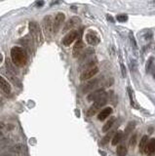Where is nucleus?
<instances>
[{
    "mask_svg": "<svg viewBox=\"0 0 155 156\" xmlns=\"http://www.w3.org/2000/svg\"><path fill=\"white\" fill-rule=\"evenodd\" d=\"M112 135H113V131H109V132H108L107 135H105V137L103 139V141H101V145H107V143L109 141H110Z\"/></svg>",
    "mask_w": 155,
    "mask_h": 156,
    "instance_id": "25",
    "label": "nucleus"
},
{
    "mask_svg": "<svg viewBox=\"0 0 155 156\" xmlns=\"http://www.w3.org/2000/svg\"><path fill=\"white\" fill-rule=\"evenodd\" d=\"M129 37H130V42H131L132 48L135 49V50H137V49H138V44H137L136 39H135V36H134V34H133V32H130Z\"/></svg>",
    "mask_w": 155,
    "mask_h": 156,
    "instance_id": "27",
    "label": "nucleus"
},
{
    "mask_svg": "<svg viewBox=\"0 0 155 156\" xmlns=\"http://www.w3.org/2000/svg\"><path fill=\"white\" fill-rule=\"evenodd\" d=\"M135 127H136V122H134V121L129 122V124L127 125V127H126V129H125V133H124L125 137H128V135L131 132H133Z\"/></svg>",
    "mask_w": 155,
    "mask_h": 156,
    "instance_id": "22",
    "label": "nucleus"
},
{
    "mask_svg": "<svg viewBox=\"0 0 155 156\" xmlns=\"http://www.w3.org/2000/svg\"><path fill=\"white\" fill-rule=\"evenodd\" d=\"M86 41H87V43L90 44V45H97L98 43L100 42V38H99V36H98L95 32H93V31H90L88 32V33L86 34Z\"/></svg>",
    "mask_w": 155,
    "mask_h": 156,
    "instance_id": "11",
    "label": "nucleus"
},
{
    "mask_svg": "<svg viewBox=\"0 0 155 156\" xmlns=\"http://www.w3.org/2000/svg\"><path fill=\"white\" fill-rule=\"evenodd\" d=\"M107 98H108V94L105 93L104 95L100 98V100L94 101V104L91 105V108L88 109L87 115L88 116H94L95 115V114L107 102Z\"/></svg>",
    "mask_w": 155,
    "mask_h": 156,
    "instance_id": "2",
    "label": "nucleus"
},
{
    "mask_svg": "<svg viewBox=\"0 0 155 156\" xmlns=\"http://www.w3.org/2000/svg\"><path fill=\"white\" fill-rule=\"evenodd\" d=\"M84 50V43L81 39H78L76 41V43L73 46V51H72V56L74 58H79V57L82 55Z\"/></svg>",
    "mask_w": 155,
    "mask_h": 156,
    "instance_id": "7",
    "label": "nucleus"
},
{
    "mask_svg": "<svg viewBox=\"0 0 155 156\" xmlns=\"http://www.w3.org/2000/svg\"><path fill=\"white\" fill-rule=\"evenodd\" d=\"M44 1H37L36 2V6H37L38 8H40V7H42L43 5H44Z\"/></svg>",
    "mask_w": 155,
    "mask_h": 156,
    "instance_id": "32",
    "label": "nucleus"
},
{
    "mask_svg": "<svg viewBox=\"0 0 155 156\" xmlns=\"http://www.w3.org/2000/svg\"><path fill=\"white\" fill-rule=\"evenodd\" d=\"M99 82H100V78H97V79L92 80L91 82H89V83L83 88V93H87L89 91H91V90H93L98 84H99Z\"/></svg>",
    "mask_w": 155,
    "mask_h": 156,
    "instance_id": "16",
    "label": "nucleus"
},
{
    "mask_svg": "<svg viewBox=\"0 0 155 156\" xmlns=\"http://www.w3.org/2000/svg\"><path fill=\"white\" fill-rule=\"evenodd\" d=\"M0 156H14V155H9V154H0Z\"/></svg>",
    "mask_w": 155,
    "mask_h": 156,
    "instance_id": "34",
    "label": "nucleus"
},
{
    "mask_svg": "<svg viewBox=\"0 0 155 156\" xmlns=\"http://www.w3.org/2000/svg\"><path fill=\"white\" fill-rule=\"evenodd\" d=\"M127 152H128V149L125 145H120L117 147L116 153L118 156H126L127 155Z\"/></svg>",
    "mask_w": 155,
    "mask_h": 156,
    "instance_id": "23",
    "label": "nucleus"
},
{
    "mask_svg": "<svg viewBox=\"0 0 155 156\" xmlns=\"http://www.w3.org/2000/svg\"><path fill=\"white\" fill-rule=\"evenodd\" d=\"M80 22V19L78 17H72L71 19H69L67 22L64 24V31H68V30H72V28L74 27L77 23Z\"/></svg>",
    "mask_w": 155,
    "mask_h": 156,
    "instance_id": "10",
    "label": "nucleus"
},
{
    "mask_svg": "<svg viewBox=\"0 0 155 156\" xmlns=\"http://www.w3.org/2000/svg\"><path fill=\"white\" fill-rule=\"evenodd\" d=\"M98 72H99V67H93L91 69H88L86 71H83L80 75V80L85 81L87 79H91V78H93L96 74H98Z\"/></svg>",
    "mask_w": 155,
    "mask_h": 156,
    "instance_id": "8",
    "label": "nucleus"
},
{
    "mask_svg": "<svg viewBox=\"0 0 155 156\" xmlns=\"http://www.w3.org/2000/svg\"><path fill=\"white\" fill-rule=\"evenodd\" d=\"M144 153L147 156H153L154 155V153H155V139H149Z\"/></svg>",
    "mask_w": 155,
    "mask_h": 156,
    "instance_id": "13",
    "label": "nucleus"
},
{
    "mask_svg": "<svg viewBox=\"0 0 155 156\" xmlns=\"http://www.w3.org/2000/svg\"><path fill=\"white\" fill-rule=\"evenodd\" d=\"M3 61V55L1 54V53H0V64H1Z\"/></svg>",
    "mask_w": 155,
    "mask_h": 156,
    "instance_id": "33",
    "label": "nucleus"
},
{
    "mask_svg": "<svg viewBox=\"0 0 155 156\" xmlns=\"http://www.w3.org/2000/svg\"><path fill=\"white\" fill-rule=\"evenodd\" d=\"M11 59L13 64L17 67H23L27 61V55L21 47H13L11 49Z\"/></svg>",
    "mask_w": 155,
    "mask_h": 156,
    "instance_id": "1",
    "label": "nucleus"
},
{
    "mask_svg": "<svg viewBox=\"0 0 155 156\" xmlns=\"http://www.w3.org/2000/svg\"><path fill=\"white\" fill-rule=\"evenodd\" d=\"M4 73L6 74V76L8 77V79H10L11 81H13L14 83H17V84H20V82L18 81V79L16 78L15 74H13V73H11L10 71H4Z\"/></svg>",
    "mask_w": 155,
    "mask_h": 156,
    "instance_id": "26",
    "label": "nucleus"
},
{
    "mask_svg": "<svg viewBox=\"0 0 155 156\" xmlns=\"http://www.w3.org/2000/svg\"><path fill=\"white\" fill-rule=\"evenodd\" d=\"M6 67H7L8 71L12 72L13 74H15V73H17V70H15V64H13V61H11L9 59L6 60Z\"/></svg>",
    "mask_w": 155,
    "mask_h": 156,
    "instance_id": "24",
    "label": "nucleus"
},
{
    "mask_svg": "<svg viewBox=\"0 0 155 156\" xmlns=\"http://www.w3.org/2000/svg\"><path fill=\"white\" fill-rule=\"evenodd\" d=\"M148 137L147 136H144L141 138V142H140V145H138V148H140V152L141 153H144L145 152V148L147 146L148 143Z\"/></svg>",
    "mask_w": 155,
    "mask_h": 156,
    "instance_id": "17",
    "label": "nucleus"
},
{
    "mask_svg": "<svg viewBox=\"0 0 155 156\" xmlns=\"http://www.w3.org/2000/svg\"><path fill=\"white\" fill-rule=\"evenodd\" d=\"M136 143H137V135H134V136H132L131 139H130L129 146L131 147V148H134L135 145H136Z\"/></svg>",
    "mask_w": 155,
    "mask_h": 156,
    "instance_id": "30",
    "label": "nucleus"
},
{
    "mask_svg": "<svg viewBox=\"0 0 155 156\" xmlns=\"http://www.w3.org/2000/svg\"><path fill=\"white\" fill-rule=\"evenodd\" d=\"M112 112H113V110L111 108H105L100 112L99 116H98V119L101 121H104V119H107L110 114H112Z\"/></svg>",
    "mask_w": 155,
    "mask_h": 156,
    "instance_id": "15",
    "label": "nucleus"
},
{
    "mask_svg": "<svg viewBox=\"0 0 155 156\" xmlns=\"http://www.w3.org/2000/svg\"><path fill=\"white\" fill-rule=\"evenodd\" d=\"M128 93H129V97H130V101H131V105L133 106V108H138V105H136V102H135L134 101V98H133V91H132V89L131 88H128Z\"/></svg>",
    "mask_w": 155,
    "mask_h": 156,
    "instance_id": "28",
    "label": "nucleus"
},
{
    "mask_svg": "<svg viewBox=\"0 0 155 156\" xmlns=\"http://www.w3.org/2000/svg\"><path fill=\"white\" fill-rule=\"evenodd\" d=\"M11 150L15 152L16 154H21L23 155V153H26V146L23 145H16L11 148Z\"/></svg>",
    "mask_w": 155,
    "mask_h": 156,
    "instance_id": "18",
    "label": "nucleus"
},
{
    "mask_svg": "<svg viewBox=\"0 0 155 156\" xmlns=\"http://www.w3.org/2000/svg\"><path fill=\"white\" fill-rule=\"evenodd\" d=\"M0 89H1L2 91L4 93H6V94H10L11 90H12L10 83L1 75H0Z\"/></svg>",
    "mask_w": 155,
    "mask_h": 156,
    "instance_id": "12",
    "label": "nucleus"
},
{
    "mask_svg": "<svg viewBox=\"0 0 155 156\" xmlns=\"http://www.w3.org/2000/svg\"><path fill=\"white\" fill-rule=\"evenodd\" d=\"M64 19H66V15L62 13V12H59V13L56 15V17L54 19V23H53V31H54V33L58 32L60 27H62V24L64 22Z\"/></svg>",
    "mask_w": 155,
    "mask_h": 156,
    "instance_id": "5",
    "label": "nucleus"
},
{
    "mask_svg": "<svg viewBox=\"0 0 155 156\" xmlns=\"http://www.w3.org/2000/svg\"><path fill=\"white\" fill-rule=\"evenodd\" d=\"M78 35H79L78 31L72 30L71 31H69L68 33L64 36L63 41H62V43L64 45V46H69V45L73 43L77 38H78Z\"/></svg>",
    "mask_w": 155,
    "mask_h": 156,
    "instance_id": "6",
    "label": "nucleus"
},
{
    "mask_svg": "<svg viewBox=\"0 0 155 156\" xmlns=\"http://www.w3.org/2000/svg\"><path fill=\"white\" fill-rule=\"evenodd\" d=\"M104 89H98L96 91H94L92 93H90L88 97H87V100L89 101H96L104 95Z\"/></svg>",
    "mask_w": 155,
    "mask_h": 156,
    "instance_id": "9",
    "label": "nucleus"
},
{
    "mask_svg": "<svg viewBox=\"0 0 155 156\" xmlns=\"http://www.w3.org/2000/svg\"><path fill=\"white\" fill-rule=\"evenodd\" d=\"M53 23H54V20H53L52 16H46L42 20V26L43 30L47 35H51L53 31Z\"/></svg>",
    "mask_w": 155,
    "mask_h": 156,
    "instance_id": "4",
    "label": "nucleus"
},
{
    "mask_svg": "<svg viewBox=\"0 0 155 156\" xmlns=\"http://www.w3.org/2000/svg\"><path fill=\"white\" fill-rule=\"evenodd\" d=\"M117 20L119 23H125L126 20H128V16L127 15H124V14H121V15H117V17H116Z\"/></svg>",
    "mask_w": 155,
    "mask_h": 156,
    "instance_id": "29",
    "label": "nucleus"
},
{
    "mask_svg": "<svg viewBox=\"0 0 155 156\" xmlns=\"http://www.w3.org/2000/svg\"><path fill=\"white\" fill-rule=\"evenodd\" d=\"M115 121H116V118H115V117H111V118L109 119V120L104 125V127H103V132H108V131L110 130L111 127L114 125V123H115Z\"/></svg>",
    "mask_w": 155,
    "mask_h": 156,
    "instance_id": "20",
    "label": "nucleus"
},
{
    "mask_svg": "<svg viewBox=\"0 0 155 156\" xmlns=\"http://www.w3.org/2000/svg\"><path fill=\"white\" fill-rule=\"evenodd\" d=\"M123 132L122 131H118V132L114 135V137L112 138V141H111V145H118V142H121V139L122 138H123Z\"/></svg>",
    "mask_w": 155,
    "mask_h": 156,
    "instance_id": "19",
    "label": "nucleus"
},
{
    "mask_svg": "<svg viewBox=\"0 0 155 156\" xmlns=\"http://www.w3.org/2000/svg\"><path fill=\"white\" fill-rule=\"evenodd\" d=\"M28 28H29V31L32 35V37L34 38V40L39 43H42L43 41V35H42V31L40 30L39 24L36 22H30L28 24Z\"/></svg>",
    "mask_w": 155,
    "mask_h": 156,
    "instance_id": "3",
    "label": "nucleus"
},
{
    "mask_svg": "<svg viewBox=\"0 0 155 156\" xmlns=\"http://www.w3.org/2000/svg\"><path fill=\"white\" fill-rule=\"evenodd\" d=\"M120 67H121V72H122V76L123 77H126V74H127V73H126V67H125V65L123 64V63H120Z\"/></svg>",
    "mask_w": 155,
    "mask_h": 156,
    "instance_id": "31",
    "label": "nucleus"
},
{
    "mask_svg": "<svg viewBox=\"0 0 155 156\" xmlns=\"http://www.w3.org/2000/svg\"><path fill=\"white\" fill-rule=\"evenodd\" d=\"M93 54H94V50H93V49H88L87 51H85V52L82 53V55H81L78 59L80 61H86V60H88Z\"/></svg>",
    "mask_w": 155,
    "mask_h": 156,
    "instance_id": "21",
    "label": "nucleus"
},
{
    "mask_svg": "<svg viewBox=\"0 0 155 156\" xmlns=\"http://www.w3.org/2000/svg\"><path fill=\"white\" fill-rule=\"evenodd\" d=\"M96 64H97V61L96 60H89L84 61V64L80 67L79 70H83V71H86L88 69H91L93 67H96Z\"/></svg>",
    "mask_w": 155,
    "mask_h": 156,
    "instance_id": "14",
    "label": "nucleus"
}]
</instances>
